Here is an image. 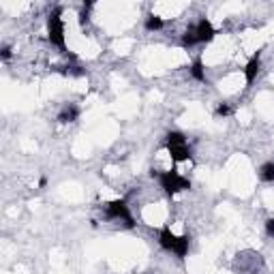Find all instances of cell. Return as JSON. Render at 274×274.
Returning a JSON list of instances; mask_svg holds the SVG:
<instances>
[{"label": "cell", "instance_id": "cell-11", "mask_svg": "<svg viewBox=\"0 0 274 274\" xmlns=\"http://www.w3.org/2000/svg\"><path fill=\"white\" fill-rule=\"evenodd\" d=\"M191 75H193V79H197V81H206V71H204L202 58H197L193 65H191Z\"/></svg>", "mask_w": 274, "mask_h": 274}, {"label": "cell", "instance_id": "cell-5", "mask_svg": "<svg viewBox=\"0 0 274 274\" xmlns=\"http://www.w3.org/2000/svg\"><path fill=\"white\" fill-rule=\"evenodd\" d=\"M105 214H107V218H114V221H124L126 230H133L135 227L131 210L126 206V199H114V202L105 204Z\"/></svg>", "mask_w": 274, "mask_h": 274}, {"label": "cell", "instance_id": "cell-1", "mask_svg": "<svg viewBox=\"0 0 274 274\" xmlns=\"http://www.w3.org/2000/svg\"><path fill=\"white\" fill-rule=\"evenodd\" d=\"M214 34H216V30H214V26L210 24V20H199L195 26H189L187 28V32L182 34V45L185 48H193V45H197V43H210L214 39Z\"/></svg>", "mask_w": 274, "mask_h": 274}, {"label": "cell", "instance_id": "cell-7", "mask_svg": "<svg viewBox=\"0 0 274 274\" xmlns=\"http://www.w3.org/2000/svg\"><path fill=\"white\" fill-rule=\"evenodd\" d=\"M167 152L171 161L176 163H182V161H189L191 159V148L187 144H173V146H167Z\"/></svg>", "mask_w": 274, "mask_h": 274}, {"label": "cell", "instance_id": "cell-8", "mask_svg": "<svg viewBox=\"0 0 274 274\" xmlns=\"http://www.w3.org/2000/svg\"><path fill=\"white\" fill-rule=\"evenodd\" d=\"M79 118V107L77 105H65L58 114V122L60 124H67V122H75Z\"/></svg>", "mask_w": 274, "mask_h": 274}, {"label": "cell", "instance_id": "cell-10", "mask_svg": "<svg viewBox=\"0 0 274 274\" xmlns=\"http://www.w3.org/2000/svg\"><path fill=\"white\" fill-rule=\"evenodd\" d=\"M163 26H165V22H163V17L159 15H148L146 17V30H150V32H157L161 30Z\"/></svg>", "mask_w": 274, "mask_h": 274}, {"label": "cell", "instance_id": "cell-3", "mask_svg": "<svg viewBox=\"0 0 274 274\" xmlns=\"http://www.w3.org/2000/svg\"><path fill=\"white\" fill-rule=\"evenodd\" d=\"M159 244L165 251L176 253L178 257H187V253H189V236H176L167 225L159 232Z\"/></svg>", "mask_w": 274, "mask_h": 274}, {"label": "cell", "instance_id": "cell-2", "mask_svg": "<svg viewBox=\"0 0 274 274\" xmlns=\"http://www.w3.org/2000/svg\"><path fill=\"white\" fill-rule=\"evenodd\" d=\"M62 11L60 9H54L48 17V39L52 45H56V48L65 54V56H71L67 52V43H65V24H62ZM73 58V56H71Z\"/></svg>", "mask_w": 274, "mask_h": 274}, {"label": "cell", "instance_id": "cell-14", "mask_svg": "<svg viewBox=\"0 0 274 274\" xmlns=\"http://www.w3.org/2000/svg\"><path fill=\"white\" fill-rule=\"evenodd\" d=\"M214 116H218V118H225V116H232V107L227 105V103H221L216 109H214Z\"/></svg>", "mask_w": 274, "mask_h": 274}, {"label": "cell", "instance_id": "cell-16", "mask_svg": "<svg viewBox=\"0 0 274 274\" xmlns=\"http://www.w3.org/2000/svg\"><path fill=\"white\" fill-rule=\"evenodd\" d=\"M0 56H3V60H9V58H11V48H9V45H3V50H0Z\"/></svg>", "mask_w": 274, "mask_h": 274}, {"label": "cell", "instance_id": "cell-4", "mask_svg": "<svg viewBox=\"0 0 274 274\" xmlns=\"http://www.w3.org/2000/svg\"><path fill=\"white\" fill-rule=\"evenodd\" d=\"M159 182H161V189L165 191L167 195H176V193H180V191H189L191 189V182L187 178H182L176 169L161 171L159 173Z\"/></svg>", "mask_w": 274, "mask_h": 274}, {"label": "cell", "instance_id": "cell-15", "mask_svg": "<svg viewBox=\"0 0 274 274\" xmlns=\"http://www.w3.org/2000/svg\"><path fill=\"white\" fill-rule=\"evenodd\" d=\"M266 234L270 236V238H274V218H268L266 221Z\"/></svg>", "mask_w": 274, "mask_h": 274}, {"label": "cell", "instance_id": "cell-12", "mask_svg": "<svg viewBox=\"0 0 274 274\" xmlns=\"http://www.w3.org/2000/svg\"><path fill=\"white\" fill-rule=\"evenodd\" d=\"M173 144H187L185 133H180V131H169V133H167V146H173Z\"/></svg>", "mask_w": 274, "mask_h": 274}, {"label": "cell", "instance_id": "cell-9", "mask_svg": "<svg viewBox=\"0 0 274 274\" xmlns=\"http://www.w3.org/2000/svg\"><path fill=\"white\" fill-rule=\"evenodd\" d=\"M259 178L263 182H274V161L263 163V165L259 167Z\"/></svg>", "mask_w": 274, "mask_h": 274}, {"label": "cell", "instance_id": "cell-6", "mask_svg": "<svg viewBox=\"0 0 274 274\" xmlns=\"http://www.w3.org/2000/svg\"><path fill=\"white\" fill-rule=\"evenodd\" d=\"M261 69V52H257L255 56L246 62V67H244V79H246V84H253L255 77H257V73Z\"/></svg>", "mask_w": 274, "mask_h": 274}, {"label": "cell", "instance_id": "cell-13", "mask_svg": "<svg viewBox=\"0 0 274 274\" xmlns=\"http://www.w3.org/2000/svg\"><path fill=\"white\" fill-rule=\"evenodd\" d=\"M90 9H93V3H88V5L81 7V11H79V24H81V26L88 24V20H90Z\"/></svg>", "mask_w": 274, "mask_h": 274}]
</instances>
